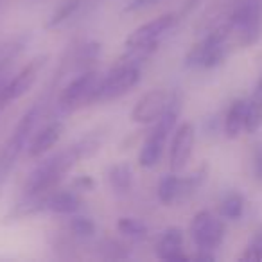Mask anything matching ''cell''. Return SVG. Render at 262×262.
<instances>
[{
  "label": "cell",
  "mask_w": 262,
  "mask_h": 262,
  "mask_svg": "<svg viewBox=\"0 0 262 262\" xmlns=\"http://www.w3.org/2000/svg\"><path fill=\"white\" fill-rule=\"evenodd\" d=\"M233 36V26L226 20L225 24L215 27L205 40L190 49L187 54L185 63L187 67H196V69H214L221 65L230 54V38Z\"/></svg>",
  "instance_id": "obj_1"
},
{
  "label": "cell",
  "mask_w": 262,
  "mask_h": 262,
  "mask_svg": "<svg viewBox=\"0 0 262 262\" xmlns=\"http://www.w3.org/2000/svg\"><path fill=\"white\" fill-rule=\"evenodd\" d=\"M228 22L233 26L237 45L250 47L262 36V0H241L230 13Z\"/></svg>",
  "instance_id": "obj_2"
},
{
  "label": "cell",
  "mask_w": 262,
  "mask_h": 262,
  "mask_svg": "<svg viewBox=\"0 0 262 262\" xmlns=\"http://www.w3.org/2000/svg\"><path fill=\"white\" fill-rule=\"evenodd\" d=\"M180 115V101L176 97H172L171 104L167 106V110L164 112V115L157 120V127L153 129V133L149 135V139L144 142L142 149L139 155V164L142 167H155L160 162L162 153H164L165 140H167L169 133L174 127L176 120Z\"/></svg>",
  "instance_id": "obj_3"
},
{
  "label": "cell",
  "mask_w": 262,
  "mask_h": 262,
  "mask_svg": "<svg viewBox=\"0 0 262 262\" xmlns=\"http://www.w3.org/2000/svg\"><path fill=\"white\" fill-rule=\"evenodd\" d=\"M139 81H140L139 67L131 65V63L117 67L101 84H97L92 102L94 101L106 102V101H112V99L120 97V95H124L126 92H129Z\"/></svg>",
  "instance_id": "obj_4"
},
{
  "label": "cell",
  "mask_w": 262,
  "mask_h": 262,
  "mask_svg": "<svg viewBox=\"0 0 262 262\" xmlns=\"http://www.w3.org/2000/svg\"><path fill=\"white\" fill-rule=\"evenodd\" d=\"M190 235L198 250L214 251L225 239V225L208 210H201L190 223Z\"/></svg>",
  "instance_id": "obj_5"
},
{
  "label": "cell",
  "mask_w": 262,
  "mask_h": 262,
  "mask_svg": "<svg viewBox=\"0 0 262 262\" xmlns=\"http://www.w3.org/2000/svg\"><path fill=\"white\" fill-rule=\"evenodd\" d=\"M176 22H178V16L174 13H167V15L158 16L153 22L133 31L127 36L126 47H129L131 51H146V49H151L169 29L174 27Z\"/></svg>",
  "instance_id": "obj_6"
},
{
  "label": "cell",
  "mask_w": 262,
  "mask_h": 262,
  "mask_svg": "<svg viewBox=\"0 0 262 262\" xmlns=\"http://www.w3.org/2000/svg\"><path fill=\"white\" fill-rule=\"evenodd\" d=\"M172 95L165 90H151L140 99L131 112V120L137 124H149L158 120L167 106L171 104Z\"/></svg>",
  "instance_id": "obj_7"
},
{
  "label": "cell",
  "mask_w": 262,
  "mask_h": 262,
  "mask_svg": "<svg viewBox=\"0 0 262 262\" xmlns=\"http://www.w3.org/2000/svg\"><path fill=\"white\" fill-rule=\"evenodd\" d=\"M194 142H196V131H194L192 124L185 122L174 131L171 153H169V165H171L172 172H180L182 169H185V165L190 160V155H192Z\"/></svg>",
  "instance_id": "obj_8"
},
{
  "label": "cell",
  "mask_w": 262,
  "mask_h": 262,
  "mask_svg": "<svg viewBox=\"0 0 262 262\" xmlns=\"http://www.w3.org/2000/svg\"><path fill=\"white\" fill-rule=\"evenodd\" d=\"M43 63H45L43 58H38V59H34V61H31L27 67H24V69L16 74L15 79L9 81V83L0 90V104H8V102L16 101V99H20L24 94H27L29 88L34 84V81H36Z\"/></svg>",
  "instance_id": "obj_9"
},
{
  "label": "cell",
  "mask_w": 262,
  "mask_h": 262,
  "mask_svg": "<svg viewBox=\"0 0 262 262\" xmlns=\"http://www.w3.org/2000/svg\"><path fill=\"white\" fill-rule=\"evenodd\" d=\"M34 119H36V110H31L29 113L24 115L22 122L18 124L16 131L13 133L11 140H9V144L6 146L4 153H2V158H0V171H6L9 165L15 164L16 157H18V153L22 151L24 144H26L27 133H29L31 127H33Z\"/></svg>",
  "instance_id": "obj_10"
},
{
  "label": "cell",
  "mask_w": 262,
  "mask_h": 262,
  "mask_svg": "<svg viewBox=\"0 0 262 262\" xmlns=\"http://www.w3.org/2000/svg\"><path fill=\"white\" fill-rule=\"evenodd\" d=\"M95 88H97V76H95V72H84L83 76L76 77L72 83L67 84V88L63 90L61 95V102L67 106L79 104L83 101L92 102Z\"/></svg>",
  "instance_id": "obj_11"
},
{
  "label": "cell",
  "mask_w": 262,
  "mask_h": 262,
  "mask_svg": "<svg viewBox=\"0 0 262 262\" xmlns=\"http://www.w3.org/2000/svg\"><path fill=\"white\" fill-rule=\"evenodd\" d=\"M157 255L164 260H185L189 258L183 253V232L180 228H169L162 235L157 246Z\"/></svg>",
  "instance_id": "obj_12"
},
{
  "label": "cell",
  "mask_w": 262,
  "mask_h": 262,
  "mask_svg": "<svg viewBox=\"0 0 262 262\" xmlns=\"http://www.w3.org/2000/svg\"><path fill=\"white\" fill-rule=\"evenodd\" d=\"M63 133V126L61 122H52L49 126H45L43 129L38 133L36 137L33 139L29 146V157L31 158H38L41 157L43 153H47L52 146L59 140Z\"/></svg>",
  "instance_id": "obj_13"
},
{
  "label": "cell",
  "mask_w": 262,
  "mask_h": 262,
  "mask_svg": "<svg viewBox=\"0 0 262 262\" xmlns=\"http://www.w3.org/2000/svg\"><path fill=\"white\" fill-rule=\"evenodd\" d=\"M244 113H246V99L233 101L225 119V135L228 139H237L244 129Z\"/></svg>",
  "instance_id": "obj_14"
},
{
  "label": "cell",
  "mask_w": 262,
  "mask_h": 262,
  "mask_svg": "<svg viewBox=\"0 0 262 262\" xmlns=\"http://www.w3.org/2000/svg\"><path fill=\"white\" fill-rule=\"evenodd\" d=\"M81 201L74 192H56L47 200V208L58 214H70L79 208Z\"/></svg>",
  "instance_id": "obj_15"
},
{
  "label": "cell",
  "mask_w": 262,
  "mask_h": 262,
  "mask_svg": "<svg viewBox=\"0 0 262 262\" xmlns=\"http://www.w3.org/2000/svg\"><path fill=\"white\" fill-rule=\"evenodd\" d=\"M244 212V198L239 192H230L223 198L221 205H219V215L228 221H237L241 219Z\"/></svg>",
  "instance_id": "obj_16"
},
{
  "label": "cell",
  "mask_w": 262,
  "mask_h": 262,
  "mask_svg": "<svg viewBox=\"0 0 262 262\" xmlns=\"http://www.w3.org/2000/svg\"><path fill=\"white\" fill-rule=\"evenodd\" d=\"M262 126V99L253 95L246 101V113H244V131L257 133Z\"/></svg>",
  "instance_id": "obj_17"
},
{
  "label": "cell",
  "mask_w": 262,
  "mask_h": 262,
  "mask_svg": "<svg viewBox=\"0 0 262 262\" xmlns=\"http://www.w3.org/2000/svg\"><path fill=\"white\" fill-rule=\"evenodd\" d=\"M108 180H110V185H112L117 192H127L131 187V180H133L131 167L127 164L113 165L108 172Z\"/></svg>",
  "instance_id": "obj_18"
},
{
  "label": "cell",
  "mask_w": 262,
  "mask_h": 262,
  "mask_svg": "<svg viewBox=\"0 0 262 262\" xmlns=\"http://www.w3.org/2000/svg\"><path fill=\"white\" fill-rule=\"evenodd\" d=\"M117 228H119L120 233L133 237V239H142L147 233V226L135 217H120L119 223H117Z\"/></svg>",
  "instance_id": "obj_19"
},
{
  "label": "cell",
  "mask_w": 262,
  "mask_h": 262,
  "mask_svg": "<svg viewBox=\"0 0 262 262\" xmlns=\"http://www.w3.org/2000/svg\"><path fill=\"white\" fill-rule=\"evenodd\" d=\"M77 8H79V0H69V2L61 4V8H59L58 11H54V15L51 16L47 27H56L61 22H65L67 18H70V16L74 15V11H76Z\"/></svg>",
  "instance_id": "obj_20"
},
{
  "label": "cell",
  "mask_w": 262,
  "mask_h": 262,
  "mask_svg": "<svg viewBox=\"0 0 262 262\" xmlns=\"http://www.w3.org/2000/svg\"><path fill=\"white\" fill-rule=\"evenodd\" d=\"M241 260H250V262H258L262 260V233L257 235L248 248L244 250V253L241 255Z\"/></svg>",
  "instance_id": "obj_21"
},
{
  "label": "cell",
  "mask_w": 262,
  "mask_h": 262,
  "mask_svg": "<svg viewBox=\"0 0 262 262\" xmlns=\"http://www.w3.org/2000/svg\"><path fill=\"white\" fill-rule=\"evenodd\" d=\"M72 230L79 237H90L95 232V226L88 217H76L72 221Z\"/></svg>",
  "instance_id": "obj_22"
},
{
  "label": "cell",
  "mask_w": 262,
  "mask_h": 262,
  "mask_svg": "<svg viewBox=\"0 0 262 262\" xmlns=\"http://www.w3.org/2000/svg\"><path fill=\"white\" fill-rule=\"evenodd\" d=\"M160 0H131V4L126 8V11H139V9H146L149 6L157 4Z\"/></svg>",
  "instance_id": "obj_23"
},
{
  "label": "cell",
  "mask_w": 262,
  "mask_h": 262,
  "mask_svg": "<svg viewBox=\"0 0 262 262\" xmlns=\"http://www.w3.org/2000/svg\"><path fill=\"white\" fill-rule=\"evenodd\" d=\"M253 171H255V176H257V180H260V182H262V147H258V149L255 151Z\"/></svg>",
  "instance_id": "obj_24"
},
{
  "label": "cell",
  "mask_w": 262,
  "mask_h": 262,
  "mask_svg": "<svg viewBox=\"0 0 262 262\" xmlns=\"http://www.w3.org/2000/svg\"><path fill=\"white\" fill-rule=\"evenodd\" d=\"M253 95H257L258 99H262V74H260V77H258V83H257V86H255Z\"/></svg>",
  "instance_id": "obj_25"
}]
</instances>
